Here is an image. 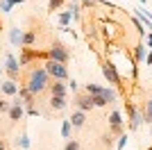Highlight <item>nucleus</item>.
Returning <instances> with one entry per match:
<instances>
[{
  "label": "nucleus",
  "instance_id": "1",
  "mask_svg": "<svg viewBox=\"0 0 152 150\" xmlns=\"http://www.w3.org/2000/svg\"><path fill=\"white\" fill-rule=\"evenodd\" d=\"M48 84H50V77L45 73L43 64H32L30 68H27L25 77H23L20 87H25L32 96H39V93H43V91H48Z\"/></svg>",
  "mask_w": 152,
  "mask_h": 150
},
{
  "label": "nucleus",
  "instance_id": "2",
  "mask_svg": "<svg viewBox=\"0 0 152 150\" xmlns=\"http://www.w3.org/2000/svg\"><path fill=\"white\" fill-rule=\"evenodd\" d=\"M48 59L68 66V64H70V50H68V46L61 43L59 39H55V41L50 43V48H48Z\"/></svg>",
  "mask_w": 152,
  "mask_h": 150
},
{
  "label": "nucleus",
  "instance_id": "3",
  "mask_svg": "<svg viewBox=\"0 0 152 150\" xmlns=\"http://www.w3.org/2000/svg\"><path fill=\"white\" fill-rule=\"evenodd\" d=\"M84 93H89V96H102L109 105L116 102V98H118V91H116L114 87H100V84H93V82L84 84Z\"/></svg>",
  "mask_w": 152,
  "mask_h": 150
},
{
  "label": "nucleus",
  "instance_id": "4",
  "mask_svg": "<svg viewBox=\"0 0 152 150\" xmlns=\"http://www.w3.org/2000/svg\"><path fill=\"white\" fill-rule=\"evenodd\" d=\"M125 112H127V130H139L143 123V116H141V109L136 107L132 98L125 100Z\"/></svg>",
  "mask_w": 152,
  "mask_h": 150
},
{
  "label": "nucleus",
  "instance_id": "5",
  "mask_svg": "<svg viewBox=\"0 0 152 150\" xmlns=\"http://www.w3.org/2000/svg\"><path fill=\"white\" fill-rule=\"evenodd\" d=\"M43 68H45V73H48L50 80H57V82L68 80V68L64 64H57V62H52V59H48V62H43Z\"/></svg>",
  "mask_w": 152,
  "mask_h": 150
},
{
  "label": "nucleus",
  "instance_id": "6",
  "mask_svg": "<svg viewBox=\"0 0 152 150\" xmlns=\"http://www.w3.org/2000/svg\"><path fill=\"white\" fill-rule=\"evenodd\" d=\"M37 59H43V62H48V50L20 48V55H18V64H20V66H30V62H37Z\"/></svg>",
  "mask_w": 152,
  "mask_h": 150
},
{
  "label": "nucleus",
  "instance_id": "7",
  "mask_svg": "<svg viewBox=\"0 0 152 150\" xmlns=\"http://www.w3.org/2000/svg\"><path fill=\"white\" fill-rule=\"evenodd\" d=\"M109 134H111V137H121V134H125V123H123V114L118 112V109H111V114H109Z\"/></svg>",
  "mask_w": 152,
  "mask_h": 150
},
{
  "label": "nucleus",
  "instance_id": "8",
  "mask_svg": "<svg viewBox=\"0 0 152 150\" xmlns=\"http://www.w3.org/2000/svg\"><path fill=\"white\" fill-rule=\"evenodd\" d=\"M73 107H75L77 112H91V109H95V105H93V96H89V93H75L73 96Z\"/></svg>",
  "mask_w": 152,
  "mask_h": 150
},
{
  "label": "nucleus",
  "instance_id": "9",
  "mask_svg": "<svg viewBox=\"0 0 152 150\" xmlns=\"http://www.w3.org/2000/svg\"><path fill=\"white\" fill-rule=\"evenodd\" d=\"M5 71H7V75H9V80H12V82H18V80H20V64H18V59H16L12 52L7 55Z\"/></svg>",
  "mask_w": 152,
  "mask_h": 150
},
{
  "label": "nucleus",
  "instance_id": "10",
  "mask_svg": "<svg viewBox=\"0 0 152 150\" xmlns=\"http://www.w3.org/2000/svg\"><path fill=\"white\" fill-rule=\"evenodd\" d=\"M7 114H9V121H12V123H18V121L23 118L25 109H23V102L18 100V96L12 100V107H9V112H7Z\"/></svg>",
  "mask_w": 152,
  "mask_h": 150
},
{
  "label": "nucleus",
  "instance_id": "11",
  "mask_svg": "<svg viewBox=\"0 0 152 150\" xmlns=\"http://www.w3.org/2000/svg\"><path fill=\"white\" fill-rule=\"evenodd\" d=\"M34 43H39V30H37V27L23 30V41H20V48H32Z\"/></svg>",
  "mask_w": 152,
  "mask_h": 150
},
{
  "label": "nucleus",
  "instance_id": "12",
  "mask_svg": "<svg viewBox=\"0 0 152 150\" xmlns=\"http://www.w3.org/2000/svg\"><path fill=\"white\" fill-rule=\"evenodd\" d=\"M141 116H143V123L152 125V93H148L145 100L141 102Z\"/></svg>",
  "mask_w": 152,
  "mask_h": 150
},
{
  "label": "nucleus",
  "instance_id": "13",
  "mask_svg": "<svg viewBox=\"0 0 152 150\" xmlns=\"http://www.w3.org/2000/svg\"><path fill=\"white\" fill-rule=\"evenodd\" d=\"M132 57L139 66H141V62L145 59V43H143V39H136V43H134V48H132Z\"/></svg>",
  "mask_w": 152,
  "mask_h": 150
},
{
  "label": "nucleus",
  "instance_id": "14",
  "mask_svg": "<svg viewBox=\"0 0 152 150\" xmlns=\"http://www.w3.org/2000/svg\"><path fill=\"white\" fill-rule=\"evenodd\" d=\"M66 91H68V87H66L64 82L50 80V84H48V93L50 96H61V98H66Z\"/></svg>",
  "mask_w": 152,
  "mask_h": 150
},
{
  "label": "nucleus",
  "instance_id": "15",
  "mask_svg": "<svg viewBox=\"0 0 152 150\" xmlns=\"http://www.w3.org/2000/svg\"><path fill=\"white\" fill-rule=\"evenodd\" d=\"M48 105H50V109H55V112H61V109H66V107H68V100L61 98V96H50Z\"/></svg>",
  "mask_w": 152,
  "mask_h": 150
},
{
  "label": "nucleus",
  "instance_id": "16",
  "mask_svg": "<svg viewBox=\"0 0 152 150\" xmlns=\"http://www.w3.org/2000/svg\"><path fill=\"white\" fill-rule=\"evenodd\" d=\"M68 121H70V125H73L75 130H80V127H84V123H86V114H84V112H77V109H75V112L70 114Z\"/></svg>",
  "mask_w": 152,
  "mask_h": 150
},
{
  "label": "nucleus",
  "instance_id": "17",
  "mask_svg": "<svg viewBox=\"0 0 152 150\" xmlns=\"http://www.w3.org/2000/svg\"><path fill=\"white\" fill-rule=\"evenodd\" d=\"M18 87H20V84H16V82H12V80L0 82V91H2L5 96H16V93H18Z\"/></svg>",
  "mask_w": 152,
  "mask_h": 150
},
{
  "label": "nucleus",
  "instance_id": "18",
  "mask_svg": "<svg viewBox=\"0 0 152 150\" xmlns=\"http://www.w3.org/2000/svg\"><path fill=\"white\" fill-rule=\"evenodd\" d=\"M68 12H70V16L80 23L82 21V5L77 2V0H68Z\"/></svg>",
  "mask_w": 152,
  "mask_h": 150
},
{
  "label": "nucleus",
  "instance_id": "19",
  "mask_svg": "<svg viewBox=\"0 0 152 150\" xmlns=\"http://www.w3.org/2000/svg\"><path fill=\"white\" fill-rule=\"evenodd\" d=\"M9 41H12V46H20V41H23V30H20V27H12Z\"/></svg>",
  "mask_w": 152,
  "mask_h": 150
},
{
  "label": "nucleus",
  "instance_id": "20",
  "mask_svg": "<svg viewBox=\"0 0 152 150\" xmlns=\"http://www.w3.org/2000/svg\"><path fill=\"white\" fill-rule=\"evenodd\" d=\"M16 146H18V148H23V150L30 148V137H27V132H25V130L18 134V139H16Z\"/></svg>",
  "mask_w": 152,
  "mask_h": 150
},
{
  "label": "nucleus",
  "instance_id": "21",
  "mask_svg": "<svg viewBox=\"0 0 152 150\" xmlns=\"http://www.w3.org/2000/svg\"><path fill=\"white\" fill-rule=\"evenodd\" d=\"M70 132H73V125H70L68 118H64V121H61V137L66 139V141L70 139Z\"/></svg>",
  "mask_w": 152,
  "mask_h": 150
},
{
  "label": "nucleus",
  "instance_id": "22",
  "mask_svg": "<svg viewBox=\"0 0 152 150\" xmlns=\"http://www.w3.org/2000/svg\"><path fill=\"white\" fill-rule=\"evenodd\" d=\"M66 0H48V12H57Z\"/></svg>",
  "mask_w": 152,
  "mask_h": 150
},
{
  "label": "nucleus",
  "instance_id": "23",
  "mask_svg": "<svg viewBox=\"0 0 152 150\" xmlns=\"http://www.w3.org/2000/svg\"><path fill=\"white\" fill-rule=\"evenodd\" d=\"M93 105H95V109H102V107H107L109 102L102 98V96H93Z\"/></svg>",
  "mask_w": 152,
  "mask_h": 150
},
{
  "label": "nucleus",
  "instance_id": "24",
  "mask_svg": "<svg viewBox=\"0 0 152 150\" xmlns=\"http://www.w3.org/2000/svg\"><path fill=\"white\" fill-rule=\"evenodd\" d=\"M64 150H80V141L77 139H68L66 146H64Z\"/></svg>",
  "mask_w": 152,
  "mask_h": 150
},
{
  "label": "nucleus",
  "instance_id": "25",
  "mask_svg": "<svg viewBox=\"0 0 152 150\" xmlns=\"http://www.w3.org/2000/svg\"><path fill=\"white\" fill-rule=\"evenodd\" d=\"M125 143H127V132L118 137V141H116V150H123V148H125Z\"/></svg>",
  "mask_w": 152,
  "mask_h": 150
},
{
  "label": "nucleus",
  "instance_id": "26",
  "mask_svg": "<svg viewBox=\"0 0 152 150\" xmlns=\"http://www.w3.org/2000/svg\"><path fill=\"white\" fill-rule=\"evenodd\" d=\"M9 107H12V102H9V100L0 98V114H2V112H9Z\"/></svg>",
  "mask_w": 152,
  "mask_h": 150
},
{
  "label": "nucleus",
  "instance_id": "27",
  "mask_svg": "<svg viewBox=\"0 0 152 150\" xmlns=\"http://www.w3.org/2000/svg\"><path fill=\"white\" fill-rule=\"evenodd\" d=\"M80 5H82L84 9H93V7L98 5V2H95V0H80Z\"/></svg>",
  "mask_w": 152,
  "mask_h": 150
},
{
  "label": "nucleus",
  "instance_id": "28",
  "mask_svg": "<svg viewBox=\"0 0 152 150\" xmlns=\"http://www.w3.org/2000/svg\"><path fill=\"white\" fill-rule=\"evenodd\" d=\"M143 43H145V48H150V50H152V30H150V32H145V37H143Z\"/></svg>",
  "mask_w": 152,
  "mask_h": 150
},
{
  "label": "nucleus",
  "instance_id": "29",
  "mask_svg": "<svg viewBox=\"0 0 152 150\" xmlns=\"http://www.w3.org/2000/svg\"><path fill=\"white\" fill-rule=\"evenodd\" d=\"M66 87H68L70 91H77V87H80V84H77V80H68V84H66Z\"/></svg>",
  "mask_w": 152,
  "mask_h": 150
},
{
  "label": "nucleus",
  "instance_id": "30",
  "mask_svg": "<svg viewBox=\"0 0 152 150\" xmlns=\"http://www.w3.org/2000/svg\"><path fill=\"white\" fill-rule=\"evenodd\" d=\"M25 112L30 114V116H39V107H27Z\"/></svg>",
  "mask_w": 152,
  "mask_h": 150
},
{
  "label": "nucleus",
  "instance_id": "31",
  "mask_svg": "<svg viewBox=\"0 0 152 150\" xmlns=\"http://www.w3.org/2000/svg\"><path fill=\"white\" fill-rule=\"evenodd\" d=\"M2 2H7V5H23V2H25V0H2Z\"/></svg>",
  "mask_w": 152,
  "mask_h": 150
},
{
  "label": "nucleus",
  "instance_id": "32",
  "mask_svg": "<svg viewBox=\"0 0 152 150\" xmlns=\"http://www.w3.org/2000/svg\"><path fill=\"white\" fill-rule=\"evenodd\" d=\"M0 9H2V12H12V5H7V2H0Z\"/></svg>",
  "mask_w": 152,
  "mask_h": 150
},
{
  "label": "nucleus",
  "instance_id": "33",
  "mask_svg": "<svg viewBox=\"0 0 152 150\" xmlns=\"http://www.w3.org/2000/svg\"><path fill=\"white\" fill-rule=\"evenodd\" d=\"M145 66H152V50L148 52V57H145Z\"/></svg>",
  "mask_w": 152,
  "mask_h": 150
},
{
  "label": "nucleus",
  "instance_id": "34",
  "mask_svg": "<svg viewBox=\"0 0 152 150\" xmlns=\"http://www.w3.org/2000/svg\"><path fill=\"white\" fill-rule=\"evenodd\" d=\"M2 30H5V25H2V18H0V32H2Z\"/></svg>",
  "mask_w": 152,
  "mask_h": 150
},
{
  "label": "nucleus",
  "instance_id": "35",
  "mask_svg": "<svg viewBox=\"0 0 152 150\" xmlns=\"http://www.w3.org/2000/svg\"><path fill=\"white\" fill-rule=\"evenodd\" d=\"M2 71H5V66H0V75H2Z\"/></svg>",
  "mask_w": 152,
  "mask_h": 150
},
{
  "label": "nucleus",
  "instance_id": "36",
  "mask_svg": "<svg viewBox=\"0 0 152 150\" xmlns=\"http://www.w3.org/2000/svg\"><path fill=\"white\" fill-rule=\"evenodd\" d=\"M0 52H2V43H0Z\"/></svg>",
  "mask_w": 152,
  "mask_h": 150
},
{
  "label": "nucleus",
  "instance_id": "37",
  "mask_svg": "<svg viewBox=\"0 0 152 150\" xmlns=\"http://www.w3.org/2000/svg\"><path fill=\"white\" fill-rule=\"evenodd\" d=\"M150 148H152V146H150Z\"/></svg>",
  "mask_w": 152,
  "mask_h": 150
}]
</instances>
